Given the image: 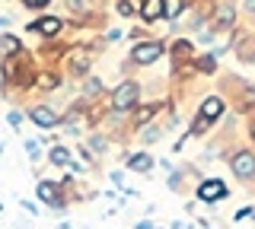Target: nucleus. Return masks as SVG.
<instances>
[{
    "mask_svg": "<svg viewBox=\"0 0 255 229\" xmlns=\"http://www.w3.org/2000/svg\"><path fill=\"white\" fill-rule=\"evenodd\" d=\"M0 86H3V74H0Z\"/></svg>",
    "mask_w": 255,
    "mask_h": 229,
    "instance_id": "20",
    "label": "nucleus"
},
{
    "mask_svg": "<svg viewBox=\"0 0 255 229\" xmlns=\"http://www.w3.org/2000/svg\"><path fill=\"white\" fill-rule=\"evenodd\" d=\"M223 194H227V185H223V181H217V178L204 181V185L198 188V197H201V201H220Z\"/></svg>",
    "mask_w": 255,
    "mask_h": 229,
    "instance_id": "4",
    "label": "nucleus"
},
{
    "mask_svg": "<svg viewBox=\"0 0 255 229\" xmlns=\"http://www.w3.org/2000/svg\"><path fill=\"white\" fill-rule=\"evenodd\" d=\"M150 115H153V108H150V105H143L140 112H137V121H140V124H143V121H150Z\"/></svg>",
    "mask_w": 255,
    "mask_h": 229,
    "instance_id": "15",
    "label": "nucleus"
},
{
    "mask_svg": "<svg viewBox=\"0 0 255 229\" xmlns=\"http://www.w3.org/2000/svg\"><path fill=\"white\" fill-rule=\"evenodd\" d=\"M32 121L42 124V128H51V124H58V115H54L51 108H35V112H32Z\"/></svg>",
    "mask_w": 255,
    "mask_h": 229,
    "instance_id": "7",
    "label": "nucleus"
},
{
    "mask_svg": "<svg viewBox=\"0 0 255 229\" xmlns=\"http://www.w3.org/2000/svg\"><path fill=\"white\" fill-rule=\"evenodd\" d=\"M38 86H42V89H54V86H58V76H54V74H42V76H38Z\"/></svg>",
    "mask_w": 255,
    "mask_h": 229,
    "instance_id": "13",
    "label": "nucleus"
},
{
    "mask_svg": "<svg viewBox=\"0 0 255 229\" xmlns=\"http://www.w3.org/2000/svg\"><path fill=\"white\" fill-rule=\"evenodd\" d=\"M67 64H70V70H74V74H86V67H90V48L74 51V54L67 58Z\"/></svg>",
    "mask_w": 255,
    "mask_h": 229,
    "instance_id": "5",
    "label": "nucleus"
},
{
    "mask_svg": "<svg viewBox=\"0 0 255 229\" xmlns=\"http://www.w3.org/2000/svg\"><path fill=\"white\" fill-rule=\"evenodd\" d=\"M32 29H35V32H42V35H54L61 29V19H54V16L38 19V22H32Z\"/></svg>",
    "mask_w": 255,
    "mask_h": 229,
    "instance_id": "8",
    "label": "nucleus"
},
{
    "mask_svg": "<svg viewBox=\"0 0 255 229\" xmlns=\"http://www.w3.org/2000/svg\"><path fill=\"white\" fill-rule=\"evenodd\" d=\"M118 10H122V16H131V0H122V3H118Z\"/></svg>",
    "mask_w": 255,
    "mask_h": 229,
    "instance_id": "17",
    "label": "nucleus"
},
{
    "mask_svg": "<svg viewBox=\"0 0 255 229\" xmlns=\"http://www.w3.org/2000/svg\"><path fill=\"white\" fill-rule=\"evenodd\" d=\"M159 54H163V45L159 42H143V45H137V48L131 51V61L134 64H153Z\"/></svg>",
    "mask_w": 255,
    "mask_h": 229,
    "instance_id": "2",
    "label": "nucleus"
},
{
    "mask_svg": "<svg viewBox=\"0 0 255 229\" xmlns=\"http://www.w3.org/2000/svg\"><path fill=\"white\" fill-rule=\"evenodd\" d=\"M38 197H42V201H54V185L42 181V185H38Z\"/></svg>",
    "mask_w": 255,
    "mask_h": 229,
    "instance_id": "14",
    "label": "nucleus"
},
{
    "mask_svg": "<svg viewBox=\"0 0 255 229\" xmlns=\"http://www.w3.org/2000/svg\"><path fill=\"white\" fill-rule=\"evenodd\" d=\"M223 112V102L220 99H204V105H201V118H207V121H214Z\"/></svg>",
    "mask_w": 255,
    "mask_h": 229,
    "instance_id": "9",
    "label": "nucleus"
},
{
    "mask_svg": "<svg viewBox=\"0 0 255 229\" xmlns=\"http://www.w3.org/2000/svg\"><path fill=\"white\" fill-rule=\"evenodd\" d=\"M252 137H255V124H252Z\"/></svg>",
    "mask_w": 255,
    "mask_h": 229,
    "instance_id": "21",
    "label": "nucleus"
},
{
    "mask_svg": "<svg viewBox=\"0 0 255 229\" xmlns=\"http://www.w3.org/2000/svg\"><path fill=\"white\" fill-rule=\"evenodd\" d=\"M166 10H169V13H166V16H179L182 3H179V0H169V6H166Z\"/></svg>",
    "mask_w": 255,
    "mask_h": 229,
    "instance_id": "16",
    "label": "nucleus"
},
{
    "mask_svg": "<svg viewBox=\"0 0 255 229\" xmlns=\"http://www.w3.org/2000/svg\"><path fill=\"white\" fill-rule=\"evenodd\" d=\"M233 172H236L239 178H249L252 172H255V156L246 153V150H243V153H236L233 156Z\"/></svg>",
    "mask_w": 255,
    "mask_h": 229,
    "instance_id": "3",
    "label": "nucleus"
},
{
    "mask_svg": "<svg viewBox=\"0 0 255 229\" xmlns=\"http://www.w3.org/2000/svg\"><path fill=\"white\" fill-rule=\"evenodd\" d=\"M22 45H19V38H13V35H3L0 38V54H16Z\"/></svg>",
    "mask_w": 255,
    "mask_h": 229,
    "instance_id": "11",
    "label": "nucleus"
},
{
    "mask_svg": "<svg viewBox=\"0 0 255 229\" xmlns=\"http://www.w3.org/2000/svg\"><path fill=\"white\" fill-rule=\"evenodd\" d=\"M51 162H54V165H67V162H70V153H67L64 147H54V150H51Z\"/></svg>",
    "mask_w": 255,
    "mask_h": 229,
    "instance_id": "12",
    "label": "nucleus"
},
{
    "mask_svg": "<svg viewBox=\"0 0 255 229\" xmlns=\"http://www.w3.org/2000/svg\"><path fill=\"white\" fill-rule=\"evenodd\" d=\"M134 102H137V83H122V86L115 89V96H112L115 112H128Z\"/></svg>",
    "mask_w": 255,
    "mask_h": 229,
    "instance_id": "1",
    "label": "nucleus"
},
{
    "mask_svg": "<svg viewBox=\"0 0 255 229\" xmlns=\"http://www.w3.org/2000/svg\"><path fill=\"white\" fill-rule=\"evenodd\" d=\"M42 3H48V0H26V6H42Z\"/></svg>",
    "mask_w": 255,
    "mask_h": 229,
    "instance_id": "18",
    "label": "nucleus"
},
{
    "mask_svg": "<svg viewBox=\"0 0 255 229\" xmlns=\"http://www.w3.org/2000/svg\"><path fill=\"white\" fill-rule=\"evenodd\" d=\"M246 6H249V10H255V0H249V3H246Z\"/></svg>",
    "mask_w": 255,
    "mask_h": 229,
    "instance_id": "19",
    "label": "nucleus"
},
{
    "mask_svg": "<svg viewBox=\"0 0 255 229\" xmlns=\"http://www.w3.org/2000/svg\"><path fill=\"white\" fill-rule=\"evenodd\" d=\"M159 16H166V3L163 0H147V3H143V19H159Z\"/></svg>",
    "mask_w": 255,
    "mask_h": 229,
    "instance_id": "6",
    "label": "nucleus"
},
{
    "mask_svg": "<svg viewBox=\"0 0 255 229\" xmlns=\"http://www.w3.org/2000/svg\"><path fill=\"white\" fill-rule=\"evenodd\" d=\"M128 165H131L134 172H147L150 165H153V159H150V156H143V153H137V156H131V159H128Z\"/></svg>",
    "mask_w": 255,
    "mask_h": 229,
    "instance_id": "10",
    "label": "nucleus"
}]
</instances>
